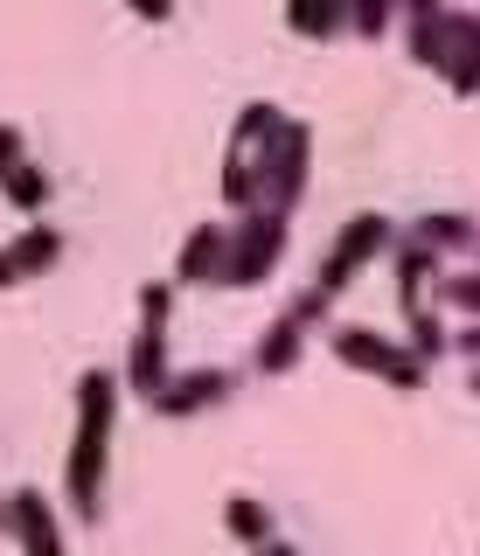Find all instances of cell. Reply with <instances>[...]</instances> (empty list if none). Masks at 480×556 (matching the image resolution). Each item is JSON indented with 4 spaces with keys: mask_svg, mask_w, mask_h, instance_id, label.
I'll return each mask as SVG.
<instances>
[{
    "mask_svg": "<svg viewBox=\"0 0 480 556\" xmlns=\"http://www.w3.org/2000/svg\"><path fill=\"white\" fill-rule=\"evenodd\" d=\"M118 396H126L118 369H84V376H77V431H71V459H63V494H71V508H77L84 521L105 515V473H112Z\"/></svg>",
    "mask_w": 480,
    "mask_h": 556,
    "instance_id": "1",
    "label": "cell"
},
{
    "mask_svg": "<svg viewBox=\"0 0 480 556\" xmlns=\"http://www.w3.org/2000/svg\"><path fill=\"white\" fill-rule=\"evenodd\" d=\"M279 104H244L230 126V153H223V202L244 216V208H265V147L279 132Z\"/></svg>",
    "mask_w": 480,
    "mask_h": 556,
    "instance_id": "2",
    "label": "cell"
},
{
    "mask_svg": "<svg viewBox=\"0 0 480 556\" xmlns=\"http://www.w3.org/2000/svg\"><path fill=\"white\" fill-rule=\"evenodd\" d=\"M286 257V216L279 208H244V216L230 223V257H223V292H244L258 286V278H271V265Z\"/></svg>",
    "mask_w": 480,
    "mask_h": 556,
    "instance_id": "3",
    "label": "cell"
},
{
    "mask_svg": "<svg viewBox=\"0 0 480 556\" xmlns=\"http://www.w3.org/2000/svg\"><path fill=\"white\" fill-rule=\"evenodd\" d=\"M397 251V223L390 216H376V208H363V216H349L341 223V237H334V251L320 257V278H314V292L320 300H341V292H349V278L369 265V257H390Z\"/></svg>",
    "mask_w": 480,
    "mask_h": 556,
    "instance_id": "4",
    "label": "cell"
},
{
    "mask_svg": "<svg viewBox=\"0 0 480 556\" xmlns=\"http://www.w3.org/2000/svg\"><path fill=\"white\" fill-rule=\"evenodd\" d=\"M328 348L349 369H369V376H383L390 390H425V369L432 362H418L404 341H390V334H376V327H355V320H341L334 334H328Z\"/></svg>",
    "mask_w": 480,
    "mask_h": 556,
    "instance_id": "5",
    "label": "cell"
},
{
    "mask_svg": "<svg viewBox=\"0 0 480 556\" xmlns=\"http://www.w3.org/2000/svg\"><path fill=\"white\" fill-rule=\"evenodd\" d=\"M306 153H314V132L300 118H279V132L265 147V208L293 216V202L306 195Z\"/></svg>",
    "mask_w": 480,
    "mask_h": 556,
    "instance_id": "6",
    "label": "cell"
},
{
    "mask_svg": "<svg viewBox=\"0 0 480 556\" xmlns=\"http://www.w3.org/2000/svg\"><path fill=\"white\" fill-rule=\"evenodd\" d=\"M63 265V230H49V223H28V230H14L0 243V292L8 286H36L42 271Z\"/></svg>",
    "mask_w": 480,
    "mask_h": 556,
    "instance_id": "7",
    "label": "cell"
},
{
    "mask_svg": "<svg viewBox=\"0 0 480 556\" xmlns=\"http://www.w3.org/2000/svg\"><path fill=\"white\" fill-rule=\"evenodd\" d=\"M8 535L22 543V556H71V543H63V521H56V508H49L36 486L8 494Z\"/></svg>",
    "mask_w": 480,
    "mask_h": 556,
    "instance_id": "8",
    "label": "cell"
},
{
    "mask_svg": "<svg viewBox=\"0 0 480 556\" xmlns=\"http://www.w3.org/2000/svg\"><path fill=\"white\" fill-rule=\"evenodd\" d=\"M397 14H404L410 63L445 70V42H453V0H397Z\"/></svg>",
    "mask_w": 480,
    "mask_h": 556,
    "instance_id": "9",
    "label": "cell"
},
{
    "mask_svg": "<svg viewBox=\"0 0 480 556\" xmlns=\"http://www.w3.org/2000/svg\"><path fill=\"white\" fill-rule=\"evenodd\" d=\"M237 390V369H181V376H167V390L153 396V410L161 417H195V410H216L223 396Z\"/></svg>",
    "mask_w": 480,
    "mask_h": 556,
    "instance_id": "10",
    "label": "cell"
},
{
    "mask_svg": "<svg viewBox=\"0 0 480 556\" xmlns=\"http://www.w3.org/2000/svg\"><path fill=\"white\" fill-rule=\"evenodd\" d=\"M167 376H175V369H167V327H140L132 348H126V369H118V382L153 404V396L167 390Z\"/></svg>",
    "mask_w": 480,
    "mask_h": 556,
    "instance_id": "11",
    "label": "cell"
},
{
    "mask_svg": "<svg viewBox=\"0 0 480 556\" xmlns=\"http://www.w3.org/2000/svg\"><path fill=\"white\" fill-rule=\"evenodd\" d=\"M223 257H230V230H223V223L188 230L181 237V257H175V286H216V278H223Z\"/></svg>",
    "mask_w": 480,
    "mask_h": 556,
    "instance_id": "12",
    "label": "cell"
},
{
    "mask_svg": "<svg viewBox=\"0 0 480 556\" xmlns=\"http://www.w3.org/2000/svg\"><path fill=\"white\" fill-rule=\"evenodd\" d=\"M445 91L453 98H480V14L453 8V42H445Z\"/></svg>",
    "mask_w": 480,
    "mask_h": 556,
    "instance_id": "13",
    "label": "cell"
},
{
    "mask_svg": "<svg viewBox=\"0 0 480 556\" xmlns=\"http://www.w3.org/2000/svg\"><path fill=\"white\" fill-rule=\"evenodd\" d=\"M300 355H306V320L279 313V320L258 334V348H251V369H258V376H293Z\"/></svg>",
    "mask_w": 480,
    "mask_h": 556,
    "instance_id": "14",
    "label": "cell"
},
{
    "mask_svg": "<svg viewBox=\"0 0 480 556\" xmlns=\"http://www.w3.org/2000/svg\"><path fill=\"white\" fill-rule=\"evenodd\" d=\"M410 243H425L432 257H445V251H473V243H480V223L459 216V208H432V216L410 223Z\"/></svg>",
    "mask_w": 480,
    "mask_h": 556,
    "instance_id": "15",
    "label": "cell"
},
{
    "mask_svg": "<svg viewBox=\"0 0 480 556\" xmlns=\"http://www.w3.org/2000/svg\"><path fill=\"white\" fill-rule=\"evenodd\" d=\"M390 257H397V306H404V320H410V313H425V286H439V257L425 251V243H410V237Z\"/></svg>",
    "mask_w": 480,
    "mask_h": 556,
    "instance_id": "16",
    "label": "cell"
},
{
    "mask_svg": "<svg viewBox=\"0 0 480 556\" xmlns=\"http://www.w3.org/2000/svg\"><path fill=\"white\" fill-rule=\"evenodd\" d=\"M286 28L306 42H334L349 35V0H286Z\"/></svg>",
    "mask_w": 480,
    "mask_h": 556,
    "instance_id": "17",
    "label": "cell"
},
{
    "mask_svg": "<svg viewBox=\"0 0 480 556\" xmlns=\"http://www.w3.org/2000/svg\"><path fill=\"white\" fill-rule=\"evenodd\" d=\"M223 529H230V543L265 549L271 543V508H265L258 494H230V501H223Z\"/></svg>",
    "mask_w": 480,
    "mask_h": 556,
    "instance_id": "18",
    "label": "cell"
},
{
    "mask_svg": "<svg viewBox=\"0 0 480 556\" xmlns=\"http://www.w3.org/2000/svg\"><path fill=\"white\" fill-rule=\"evenodd\" d=\"M0 195H8V208H22V216H42V202H49V174H42L36 161H22V167L0 174Z\"/></svg>",
    "mask_w": 480,
    "mask_h": 556,
    "instance_id": "19",
    "label": "cell"
},
{
    "mask_svg": "<svg viewBox=\"0 0 480 556\" xmlns=\"http://www.w3.org/2000/svg\"><path fill=\"white\" fill-rule=\"evenodd\" d=\"M404 327H410V334H404V348H410L418 362H432V355H445V348H453V334L439 327V313H432V306H425V313H410Z\"/></svg>",
    "mask_w": 480,
    "mask_h": 556,
    "instance_id": "20",
    "label": "cell"
},
{
    "mask_svg": "<svg viewBox=\"0 0 480 556\" xmlns=\"http://www.w3.org/2000/svg\"><path fill=\"white\" fill-rule=\"evenodd\" d=\"M439 306H453V313H467V320H480V265L439 278Z\"/></svg>",
    "mask_w": 480,
    "mask_h": 556,
    "instance_id": "21",
    "label": "cell"
},
{
    "mask_svg": "<svg viewBox=\"0 0 480 556\" xmlns=\"http://www.w3.org/2000/svg\"><path fill=\"white\" fill-rule=\"evenodd\" d=\"M390 22H397V0H349V35H390Z\"/></svg>",
    "mask_w": 480,
    "mask_h": 556,
    "instance_id": "22",
    "label": "cell"
},
{
    "mask_svg": "<svg viewBox=\"0 0 480 556\" xmlns=\"http://www.w3.org/2000/svg\"><path fill=\"white\" fill-rule=\"evenodd\" d=\"M175 313V286H140V327H167Z\"/></svg>",
    "mask_w": 480,
    "mask_h": 556,
    "instance_id": "23",
    "label": "cell"
},
{
    "mask_svg": "<svg viewBox=\"0 0 480 556\" xmlns=\"http://www.w3.org/2000/svg\"><path fill=\"white\" fill-rule=\"evenodd\" d=\"M28 161V139H22V126H8V118H0V174L8 167H22Z\"/></svg>",
    "mask_w": 480,
    "mask_h": 556,
    "instance_id": "24",
    "label": "cell"
},
{
    "mask_svg": "<svg viewBox=\"0 0 480 556\" xmlns=\"http://www.w3.org/2000/svg\"><path fill=\"white\" fill-rule=\"evenodd\" d=\"M132 14H140V22H167V14H175V0H126Z\"/></svg>",
    "mask_w": 480,
    "mask_h": 556,
    "instance_id": "25",
    "label": "cell"
},
{
    "mask_svg": "<svg viewBox=\"0 0 480 556\" xmlns=\"http://www.w3.org/2000/svg\"><path fill=\"white\" fill-rule=\"evenodd\" d=\"M251 556H300V549H293V543H279V535H271V543H265V549H251Z\"/></svg>",
    "mask_w": 480,
    "mask_h": 556,
    "instance_id": "26",
    "label": "cell"
},
{
    "mask_svg": "<svg viewBox=\"0 0 480 556\" xmlns=\"http://www.w3.org/2000/svg\"><path fill=\"white\" fill-rule=\"evenodd\" d=\"M0 535H8V494H0Z\"/></svg>",
    "mask_w": 480,
    "mask_h": 556,
    "instance_id": "27",
    "label": "cell"
},
{
    "mask_svg": "<svg viewBox=\"0 0 480 556\" xmlns=\"http://www.w3.org/2000/svg\"><path fill=\"white\" fill-rule=\"evenodd\" d=\"M467 390H473V396H480V369H473V376H467Z\"/></svg>",
    "mask_w": 480,
    "mask_h": 556,
    "instance_id": "28",
    "label": "cell"
}]
</instances>
